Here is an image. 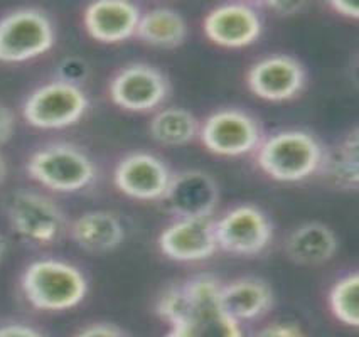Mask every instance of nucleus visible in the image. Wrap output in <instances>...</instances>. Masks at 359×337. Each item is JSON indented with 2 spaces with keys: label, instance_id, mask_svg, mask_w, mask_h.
I'll list each match as a JSON object with an SVG mask.
<instances>
[{
  "label": "nucleus",
  "instance_id": "2f4dec72",
  "mask_svg": "<svg viewBox=\"0 0 359 337\" xmlns=\"http://www.w3.org/2000/svg\"><path fill=\"white\" fill-rule=\"evenodd\" d=\"M6 253H7V240L4 238V235H0V261L4 260Z\"/></svg>",
  "mask_w": 359,
  "mask_h": 337
},
{
  "label": "nucleus",
  "instance_id": "bb28decb",
  "mask_svg": "<svg viewBox=\"0 0 359 337\" xmlns=\"http://www.w3.org/2000/svg\"><path fill=\"white\" fill-rule=\"evenodd\" d=\"M15 128V116L9 106L0 103V145L9 142Z\"/></svg>",
  "mask_w": 359,
  "mask_h": 337
},
{
  "label": "nucleus",
  "instance_id": "cd10ccee",
  "mask_svg": "<svg viewBox=\"0 0 359 337\" xmlns=\"http://www.w3.org/2000/svg\"><path fill=\"white\" fill-rule=\"evenodd\" d=\"M0 337H44L39 331L26 324H6L0 326Z\"/></svg>",
  "mask_w": 359,
  "mask_h": 337
},
{
  "label": "nucleus",
  "instance_id": "c85d7f7f",
  "mask_svg": "<svg viewBox=\"0 0 359 337\" xmlns=\"http://www.w3.org/2000/svg\"><path fill=\"white\" fill-rule=\"evenodd\" d=\"M260 7H265V9L273 11L275 14L278 15H290L295 14V12L306 7V4H299V2H263L258 4Z\"/></svg>",
  "mask_w": 359,
  "mask_h": 337
},
{
  "label": "nucleus",
  "instance_id": "f03ea898",
  "mask_svg": "<svg viewBox=\"0 0 359 337\" xmlns=\"http://www.w3.org/2000/svg\"><path fill=\"white\" fill-rule=\"evenodd\" d=\"M20 287L27 302L39 310H69L85 301L88 280L78 266L44 258L24 270Z\"/></svg>",
  "mask_w": 359,
  "mask_h": 337
},
{
  "label": "nucleus",
  "instance_id": "393cba45",
  "mask_svg": "<svg viewBox=\"0 0 359 337\" xmlns=\"http://www.w3.org/2000/svg\"><path fill=\"white\" fill-rule=\"evenodd\" d=\"M74 337H130L122 327L110 322H97L86 326L78 332Z\"/></svg>",
  "mask_w": 359,
  "mask_h": 337
},
{
  "label": "nucleus",
  "instance_id": "f257e3e1",
  "mask_svg": "<svg viewBox=\"0 0 359 337\" xmlns=\"http://www.w3.org/2000/svg\"><path fill=\"white\" fill-rule=\"evenodd\" d=\"M186 305L169 324L167 337H243L240 322L223 310L221 284L211 275H198L184 282Z\"/></svg>",
  "mask_w": 359,
  "mask_h": 337
},
{
  "label": "nucleus",
  "instance_id": "c756f323",
  "mask_svg": "<svg viewBox=\"0 0 359 337\" xmlns=\"http://www.w3.org/2000/svg\"><path fill=\"white\" fill-rule=\"evenodd\" d=\"M332 11H336L337 14L342 15V18H351V19H358V7L354 4H348V2H331L329 4Z\"/></svg>",
  "mask_w": 359,
  "mask_h": 337
},
{
  "label": "nucleus",
  "instance_id": "f3484780",
  "mask_svg": "<svg viewBox=\"0 0 359 337\" xmlns=\"http://www.w3.org/2000/svg\"><path fill=\"white\" fill-rule=\"evenodd\" d=\"M219 302L229 317L241 322L265 315L273 305V294L266 282L245 277L221 285Z\"/></svg>",
  "mask_w": 359,
  "mask_h": 337
},
{
  "label": "nucleus",
  "instance_id": "a211bd4d",
  "mask_svg": "<svg viewBox=\"0 0 359 337\" xmlns=\"http://www.w3.org/2000/svg\"><path fill=\"white\" fill-rule=\"evenodd\" d=\"M69 233L74 243L90 253L114 252L125 238L122 221L110 211L83 213L71 224Z\"/></svg>",
  "mask_w": 359,
  "mask_h": 337
},
{
  "label": "nucleus",
  "instance_id": "6e6552de",
  "mask_svg": "<svg viewBox=\"0 0 359 337\" xmlns=\"http://www.w3.org/2000/svg\"><path fill=\"white\" fill-rule=\"evenodd\" d=\"M199 139L216 156L240 157L257 151L262 132L252 115L236 108H224L204 120L199 127Z\"/></svg>",
  "mask_w": 359,
  "mask_h": 337
},
{
  "label": "nucleus",
  "instance_id": "b1692460",
  "mask_svg": "<svg viewBox=\"0 0 359 337\" xmlns=\"http://www.w3.org/2000/svg\"><path fill=\"white\" fill-rule=\"evenodd\" d=\"M255 337H307L306 332L294 322H272L262 327Z\"/></svg>",
  "mask_w": 359,
  "mask_h": 337
},
{
  "label": "nucleus",
  "instance_id": "ddd939ff",
  "mask_svg": "<svg viewBox=\"0 0 359 337\" xmlns=\"http://www.w3.org/2000/svg\"><path fill=\"white\" fill-rule=\"evenodd\" d=\"M170 179L172 174L165 162L145 152L123 157L114 174L115 186L128 198L139 201H162Z\"/></svg>",
  "mask_w": 359,
  "mask_h": 337
},
{
  "label": "nucleus",
  "instance_id": "9d476101",
  "mask_svg": "<svg viewBox=\"0 0 359 337\" xmlns=\"http://www.w3.org/2000/svg\"><path fill=\"white\" fill-rule=\"evenodd\" d=\"M169 91L165 74L145 62L125 66L110 83V97L115 105L137 114L156 110L169 97Z\"/></svg>",
  "mask_w": 359,
  "mask_h": 337
},
{
  "label": "nucleus",
  "instance_id": "2eb2a0df",
  "mask_svg": "<svg viewBox=\"0 0 359 337\" xmlns=\"http://www.w3.org/2000/svg\"><path fill=\"white\" fill-rule=\"evenodd\" d=\"M208 39L221 48H246L262 34V20L253 6L223 4L204 19Z\"/></svg>",
  "mask_w": 359,
  "mask_h": 337
},
{
  "label": "nucleus",
  "instance_id": "5701e85b",
  "mask_svg": "<svg viewBox=\"0 0 359 337\" xmlns=\"http://www.w3.org/2000/svg\"><path fill=\"white\" fill-rule=\"evenodd\" d=\"M329 307L341 324L358 327L359 324V277L358 273L342 277L329 294Z\"/></svg>",
  "mask_w": 359,
  "mask_h": 337
},
{
  "label": "nucleus",
  "instance_id": "f8f14e48",
  "mask_svg": "<svg viewBox=\"0 0 359 337\" xmlns=\"http://www.w3.org/2000/svg\"><path fill=\"white\" fill-rule=\"evenodd\" d=\"M218 199V184L210 174L203 170H184L170 179L162 201L169 213L181 219L211 218Z\"/></svg>",
  "mask_w": 359,
  "mask_h": 337
},
{
  "label": "nucleus",
  "instance_id": "7c9ffc66",
  "mask_svg": "<svg viewBox=\"0 0 359 337\" xmlns=\"http://www.w3.org/2000/svg\"><path fill=\"white\" fill-rule=\"evenodd\" d=\"M6 177H7V162L4 159L2 153H0V186L4 184Z\"/></svg>",
  "mask_w": 359,
  "mask_h": 337
},
{
  "label": "nucleus",
  "instance_id": "a878e982",
  "mask_svg": "<svg viewBox=\"0 0 359 337\" xmlns=\"http://www.w3.org/2000/svg\"><path fill=\"white\" fill-rule=\"evenodd\" d=\"M60 73H61V81L71 83V85H78L79 81H83L86 78L88 68L86 64L81 60H66L62 61V64L60 66Z\"/></svg>",
  "mask_w": 359,
  "mask_h": 337
},
{
  "label": "nucleus",
  "instance_id": "4be33fe9",
  "mask_svg": "<svg viewBox=\"0 0 359 337\" xmlns=\"http://www.w3.org/2000/svg\"><path fill=\"white\" fill-rule=\"evenodd\" d=\"M198 118L184 108H164L150 120V135L167 147H182L199 135Z\"/></svg>",
  "mask_w": 359,
  "mask_h": 337
},
{
  "label": "nucleus",
  "instance_id": "aec40b11",
  "mask_svg": "<svg viewBox=\"0 0 359 337\" xmlns=\"http://www.w3.org/2000/svg\"><path fill=\"white\" fill-rule=\"evenodd\" d=\"M135 36L156 48L172 49L186 41L187 22L177 11L169 7H154L145 14H140Z\"/></svg>",
  "mask_w": 359,
  "mask_h": 337
},
{
  "label": "nucleus",
  "instance_id": "1a4fd4ad",
  "mask_svg": "<svg viewBox=\"0 0 359 337\" xmlns=\"http://www.w3.org/2000/svg\"><path fill=\"white\" fill-rule=\"evenodd\" d=\"M215 235L218 248L231 255L253 256L269 247L273 228L260 207L241 205L215 223Z\"/></svg>",
  "mask_w": 359,
  "mask_h": 337
},
{
  "label": "nucleus",
  "instance_id": "dca6fc26",
  "mask_svg": "<svg viewBox=\"0 0 359 337\" xmlns=\"http://www.w3.org/2000/svg\"><path fill=\"white\" fill-rule=\"evenodd\" d=\"M139 7L125 0H100L86 7L85 27L95 41L122 43L135 36L140 20Z\"/></svg>",
  "mask_w": 359,
  "mask_h": 337
},
{
  "label": "nucleus",
  "instance_id": "39448f33",
  "mask_svg": "<svg viewBox=\"0 0 359 337\" xmlns=\"http://www.w3.org/2000/svg\"><path fill=\"white\" fill-rule=\"evenodd\" d=\"M51 19L39 9L12 11L0 19V61L24 62L43 56L54 46Z\"/></svg>",
  "mask_w": 359,
  "mask_h": 337
},
{
  "label": "nucleus",
  "instance_id": "412c9836",
  "mask_svg": "<svg viewBox=\"0 0 359 337\" xmlns=\"http://www.w3.org/2000/svg\"><path fill=\"white\" fill-rule=\"evenodd\" d=\"M359 140L358 128L348 133L331 152H324L320 172L334 187L342 191H356L359 182Z\"/></svg>",
  "mask_w": 359,
  "mask_h": 337
},
{
  "label": "nucleus",
  "instance_id": "423d86ee",
  "mask_svg": "<svg viewBox=\"0 0 359 337\" xmlns=\"http://www.w3.org/2000/svg\"><path fill=\"white\" fill-rule=\"evenodd\" d=\"M88 110V97L81 86L56 80L32 91L22 106L29 125L43 130L66 128L78 123Z\"/></svg>",
  "mask_w": 359,
  "mask_h": 337
},
{
  "label": "nucleus",
  "instance_id": "0eeeda50",
  "mask_svg": "<svg viewBox=\"0 0 359 337\" xmlns=\"http://www.w3.org/2000/svg\"><path fill=\"white\" fill-rule=\"evenodd\" d=\"M7 214L14 231L29 243H56L66 231V218L61 207L48 195L34 191L12 194Z\"/></svg>",
  "mask_w": 359,
  "mask_h": 337
},
{
  "label": "nucleus",
  "instance_id": "20e7f679",
  "mask_svg": "<svg viewBox=\"0 0 359 337\" xmlns=\"http://www.w3.org/2000/svg\"><path fill=\"white\" fill-rule=\"evenodd\" d=\"M29 176L56 193H78L97 179L93 160L71 144H51L27 160Z\"/></svg>",
  "mask_w": 359,
  "mask_h": 337
},
{
  "label": "nucleus",
  "instance_id": "4468645a",
  "mask_svg": "<svg viewBox=\"0 0 359 337\" xmlns=\"http://www.w3.org/2000/svg\"><path fill=\"white\" fill-rule=\"evenodd\" d=\"M158 248L167 258L182 263L203 261L218 249L211 218H181L158 236Z\"/></svg>",
  "mask_w": 359,
  "mask_h": 337
},
{
  "label": "nucleus",
  "instance_id": "9b49d317",
  "mask_svg": "<svg viewBox=\"0 0 359 337\" xmlns=\"http://www.w3.org/2000/svg\"><path fill=\"white\" fill-rule=\"evenodd\" d=\"M248 88L266 102H285L297 97L306 86V69L295 57L273 54L263 57L250 68Z\"/></svg>",
  "mask_w": 359,
  "mask_h": 337
},
{
  "label": "nucleus",
  "instance_id": "7ed1b4c3",
  "mask_svg": "<svg viewBox=\"0 0 359 337\" xmlns=\"http://www.w3.org/2000/svg\"><path fill=\"white\" fill-rule=\"evenodd\" d=\"M323 156V147L314 135L304 130H283L258 145L257 164L275 181L299 182L319 172Z\"/></svg>",
  "mask_w": 359,
  "mask_h": 337
},
{
  "label": "nucleus",
  "instance_id": "6ab92c4d",
  "mask_svg": "<svg viewBox=\"0 0 359 337\" xmlns=\"http://www.w3.org/2000/svg\"><path fill=\"white\" fill-rule=\"evenodd\" d=\"M337 236L323 223H304L285 240V253L294 263L304 266L323 265L336 255Z\"/></svg>",
  "mask_w": 359,
  "mask_h": 337
}]
</instances>
